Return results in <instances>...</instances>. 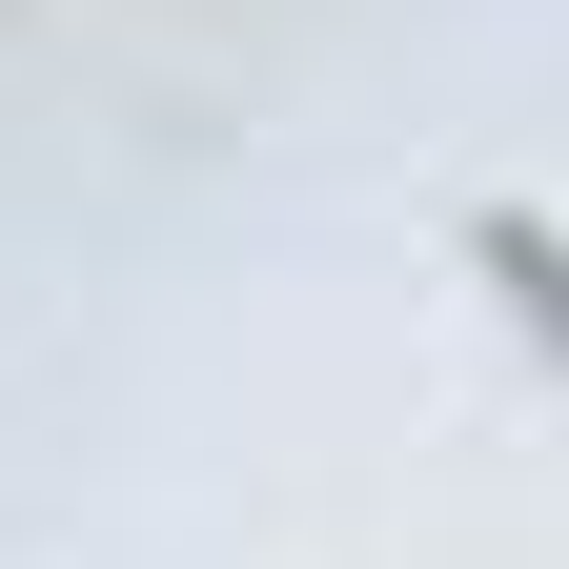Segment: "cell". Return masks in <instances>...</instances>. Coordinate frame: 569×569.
I'll return each mask as SVG.
<instances>
[{
    "label": "cell",
    "instance_id": "1",
    "mask_svg": "<svg viewBox=\"0 0 569 569\" xmlns=\"http://www.w3.org/2000/svg\"><path fill=\"white\" fill-rule=\"evenodd\" d=\"M488 284H509V326H549V224L529 203H488Z\"/></svg>",
    "mask_w": 569,
    "mask_h": 569
}]
</instances>
